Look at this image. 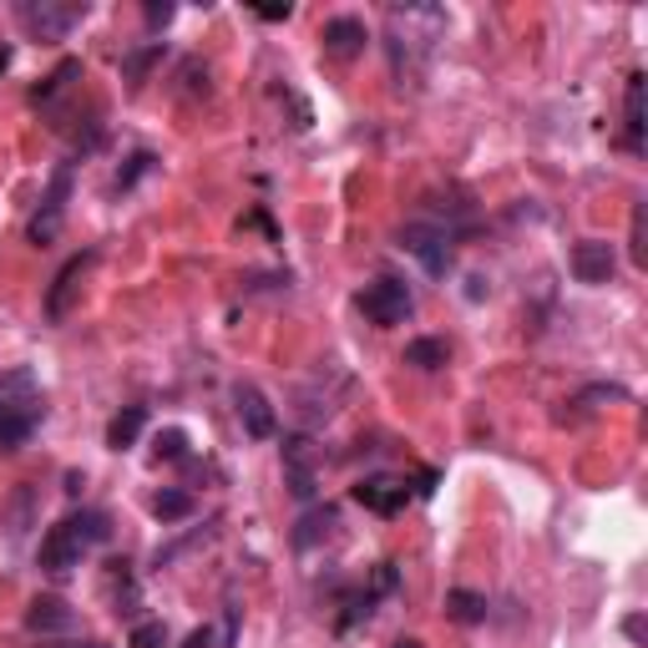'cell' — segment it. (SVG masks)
<instances>
[{"label":"cell","mask_w":648,"mask_h":648,"mask_svg":"<svg viewBox=\"0 0 648 648\" xmlns=\"http://www.w3.org/2000/svg\"><path fill=\"white\" fill-rule=\"evenodd\" d=\"M41 416H46V406H41L36 380H31L26 371L0 375V451L26 446V441L36 436Z\"/></svg>","instance_id":"1"},{"label":"cell","mask_w":648,"mask_h":648,"mask_svg":"<svg viewBox=\"0 0 648 648\" xmlns=\"http://www.w3.org/2000/svg\"><path fill=\"white\" fill-rule=\"evenodd\" d=\"M360 309H365V319L371 325H380V330H390V325H406L410 309H416V299H410V289L400 284V278H375V284H365V294H360Z\"/></svg>","instance_id":"2"},{"label":"cell","mask_w":648,"mask_h":648,"mask_svg":"<svg viewBox=\"0 0 648 648\" xmlns=\"http://www.w3.org/2000/svg\"><path fill=\"white\" fill-rule=\"evenodd\" d=\"M81 15H87V5H56V0H41V5L26 0V5H15V21H21L36 41H61Z\"/></svg>","instance_id":"3"},{"label":"cell","mask_w":648,"mask_h":648,"mask_svg":"<svg viewBox=\"0 0 648 648\" xmlns=\"http://www.w3.org/2000/svg\"><path fill=\"white\" fill-rule=\"evenodd\" d=\"M67 193H71V168L61 162L52 178V193H46V203H41V213L31 218V243H52L56 234H61V218H67Z\"/></svg>","instance_id":"4"},{"label":"cell","mask_w":648,"mask_h":648,"mask_svg":"<svg viewBox=\"0 0 648 648\" xmlns=\"http://www.w3.org/2000/svg\"><path fill=\"white\" fill-rule=\"evenodd\" d=\"M400 249L416 253V259L425 264V274H436V278L451 269V243H446V234H441V228H425V224L400 228Z\"/></svg>","instance_id":"5"},{"label":"cell","mask_w":648,"mask_h":648,"mask_svg":"<svg viewBox=\"0 0 648 648\" xmlns=\"http://www.w3.org/2000/svg\"><path fill=\"white\" fill-rule=\"evenodd\" d=\"M81 557H87V547L71 537V527L67 522H56L52 532H46V543H41V553H36V562L52 578H61V572H71V568H81Z\"/></svg>","instance_id":"6"},{"label":"cell","mask_w":648,"mask_h":648,"mask_svg":"<svg viewBox=\"0 0 648 648\" xmlns=\"http://www.w3.org/2000/svg\"><path fill=\"white\" fill-rule=\"evenodd\" d=\"M234 406H239V421L243 431H249L253 441H269L274 436V406H269V396L259 390V385H234Z\"/></svg>","instance_id":"7"},{"label":"cell","mask_w":648,"mask_h":648,"mask_svg":"<svg viewBox=\"0 0 648 648\" xmlns=\"http://www.w3.org/2000/svg\"><path fill=\"white\" fill-rule=\"evenodd\" d=\"M613 269H618V253H613L609 239H582L578 249H572V274H578L582 284H609Z\"/></svg>","instance_id":"8"},{"label":"cell","mask_w":648,"mask_h":648,"mask_svg":"<svg viewBox=\"0 0 648 648\" xmlns=\"http://www.w3.org/2000/svg\"><path fill=\"white\" fill-rule=\"evenodd\" d=\"M355 502L365 507V512H375V516H396V512H406L410 491H406V481L371 477V481H360V487H355Z\"/></svg>","instance_id":"9"},{"label":"cell","mask_w":648,"mask_h":648,"mask_svg":"<svg viewBox=\"0 0 648 648\" xmlns=\"http://www.w3.org/2000/svg\"><path fill=\"white\" fill-rule=\"evenodd\" d=\"M71 623H77V613H71L61 598H52V593L31 598V609H26L31 634H71Z\"/></svg>","instance_id":"10"},{"label":"cell","mask_w":648,"mask_h":648,"mask_svg":"<svg viewBox=\"0 0 648 648\" xmlns=\"http://www.w3.org/2000/svg\"><path fill=\"white\" fill-rule=\"evenodd\" d=\"M96 264V253L87 249V253H77V259H67V269L56 274V284H52V294H46V315L52 319H61L67 315V305H71V294H77V284H81V274Z\"/></svg>","instance_id":"11"},{"label":"cell","mask_w":648,"mask_h":648,"mask_svg":"<svg viewBox=\"0 0 648 648\" xmlns=\"http://www.w3.org/2000/svg\"><path fill=\"white\" fill-rule=\"evenodd\" d=\"M325 52L340 56V61L365 52V21H355V15H334V21H325Z\"/></svg>","instance_id":"12"},{"label":"cell","mask_w":648,"mask_h":648,"mask_svg":"<svg viewBox=\"0 0 648 648\" xmlns=\"http://www.w3.org/2000/svg\"><path fill=\"white\" fill-rule=\"evenodd\" d=\"M309 441L305 436H294L289 446H284V466H289V491L294 497H299V502H309V497H315V466H309Z\"/></svg>","instance_id":"13"},{"label":"cell","mask_w":648,"mask_h":648,"mask_svg":"<svg viewBox=\"0 0 648 648\" xmlns=\"http://www.w3.org/2000/svg\"><path fill=\"white\" fill-rule=\"evenodd\" d=\"M143 425H147V410L143 406H122L117 416H112V425H106V446H112V451H133L137 436H143Z\"/></svg>","instance_id":"14"},{"label":"cell","mask_w":648,"mask_h":648,"mask_svg":"<svg viewBox=\"0 0 648 648\" xmlns=\"http://www.w3.org/2000/svg\"><path fill=\"white\" fill-rule=\"evenodd\" d=\"M623 122H628V133H623V143H628V152H644V77H628V102H623Z\"/></svg>","instance_id":"15"},{"label":"cell","mask_w":648,"mask_h":648,"mask_svg":"<svg viewBox=\"0 0 648 648\" xmlns=\"http://www.w3.org/2000/svg\"><path fill=\"white\" fill-rule=\"evenodd\" d=\"M61 522H67L71 537H77L87 553H92V547H102L106 537H112V522H106V512H71V516H61Z\"/></svg>","instance_id":"16"},{"label":"cell","mask_w":648,"mask_h":648,"mask_svg":"<svg viewBox=\"0 0 648 648\" xmlns=\"http://www.w3.org/2000/svg\"><path fill=\"white\" fill-rule=\"evenodd\" d=\"M152 516H158V522H183V516H193V497L178 487L158 491V497H152Z\"/></svg>","instance_id":"17"},{"label":"cell","mask_w":648,"mask_h":648,"mask_svg":"<svg viewBox=\"0 0 648 648\" xmlns=\"http://www.w3.org/2000/svg\"><path fill=\"white\" fill-rule=\"evenodd\" d=\"M446 613L456 623H481L487 618V598L481 593H466V588H456V593H446Z\"/></svg>","instance_id":"18"},{"label":"cell","mask_w":648,"mask_h":648,"mask_svg":"<svg viewBox=\"0 0 648 648\" xmlns=\"http://www.w3.org/2000/svg\"><path fill=\"white\" fill-rule=\"evenodd\" d=\"M446 340H410L406 344V365H421V371H436V365H446Z\"/></svg>","instance_id":"19"},{"label":"cell","mask_w":648,"mask_h":648,"mask_svg":"<svg viewBox=\"0 0 648 648\" xmlns=\"http://www.w3.org/2000/svg\"><path fill=\"white\" fill-rule=\"evenodd\" d=\"M127 648H168V623H137L133 638H127Z\"/></svg>","instance_id":"20"},{"label":"cell","mask_w":648,"mask_h":648,"mask_svg":"<svg viewBox=\"0 0 648 648\" xmlns=\"http://www.w3.org/2000/svg\"><path fill=\"white\" fill-rule=\"evenodd\" d=\"M187 456V436L183 431H162L158 436V462H183Z\"/></svg>","instance_id":"21"},{"label":"cell","mask_w":648,"mask_h":648,"mask_svg":"<svg viewBox=\"0 0 648 648\" xmlns=\"http://www.w3.org/2000/svg\"><path fill=\"white\" fill-rule=\"evenodd\" d=\"M158 56H162V46H152V52L133 56V61H127V77H133V81H143V71H147V67H152V61H158Z\"/></svg>","instance_id":"22"},{"label":"cell","mask_w":648,"mask_h":648,"mask_svg":"<svg viewBox=\"0 0 648 648\" xmlns=\"http://www.w3.org/2000/svg\"><path fill=\"white\" fill-rule=\"evenodd\" d=\"M147 168H152V158H147V152H137V158H133V168H127V172H122V178H117V187H133V183H137V178H143Z\"/></svg>","instance_id":"23"},{"label":"cell","mask_w":648,"mask_h":648,"mask_svg":"<svg viewBox=\"0 0 648 648\" xmlns=\"http://www.w3.org/2000/svg\"><path fill=\"white\" fill-rule=\"evenodd\" d=\"M172 21V5H158V0H152V5H147V26H168Z\"/></svg>","instance_id":"24"},{"label":"cell","mask_w":648,"mask_h":648,"mask_svg":"<svg viewBox=\"0 0 648 648\" xmlns=\"http://www.w3.org/2000/svg\"><path fill=\"white\" fill-rule=\"evenodd\" d=\"M183 648H213V628H193V634L183 638Z\"/></svg>","instance_id":"25"},{"label":"cell","mask_w":648,"mask_h":648,"mask_svg":"<svg viewBox=\"0 0 648 648\" xmlns=\"http://www.w3.org/2000/svg\"><path fill=\"white\" fill-rule=\"evenodd\" d=\"M623 634L634 638V644H644V618H628V623H623Z\"/></svg>","instance_id":"26"},{"label":"cell","mask_w":648,"mask_h":648,"mask_svg":"<svg viewBox=\"0 0 648 648\" xmlns=\"http://www.w3.org/2000/svg\"><path fill=\"white\" fill-rule=\"evenodd\" d=\"M259 15H264V21H289V5H264Z\"/></svg>","instance_id":"27"},{"label":"cell","mask_w":648,"mask_h":648,"mask_svg":"<svg viewBox=\"0 0 648 648\" xmlns=\"http://www.w3.org/2000/svg\"><path fill=\"white\" fill-rule=\"evenodd\" d=\"M390 648H421V644H416V638H396V644H390Z\"/></svg>","instance_id":"28"},{"label":"cell","mask_w":648,"mask_h":648,"mask_svg":"<svg viewBox=\"0 0 648 648\" xmlns=\"http://www.w3.org/2000/svg\"><path fill=\"white\" fill-rule=\"evenodd\" d=\"M77 648H106V644H77Z\"/></svg>","instance_id":"29"}]
</instances>
